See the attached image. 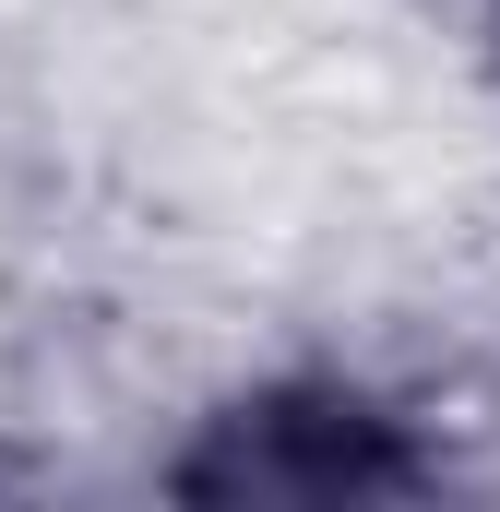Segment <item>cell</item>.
<instances>
[{
    "mask_svg": "<svg viewBox=\"0 0 500 512\" xmlns=\"http://www.w3.org/2000/svg\"><path fill=\"white\" fill-rule=\"evenodd\" d=\"M489 441L346 346L250 358L155 441V512H477Z\"/></svg>",
    "mask_w": 500,
    "mask_h": 512,
    "instance_id": "6da1fadb",
    "label": "cell"
},
{
    "mask_svg": "<svg viewBox=\"0 0 500 512\" xmlns=\"http://www.w3.org/2000/svg\"><path fill=\"white\" fill-rule=\"evenodd\" d=\"M453 12H465V0H453Z\"/></svg>",
    "mask_w": 500,
    "mask_h": 512,
    "instance_id": "7a4b0ae2",
    "label": "cell"
}]
</instances>
